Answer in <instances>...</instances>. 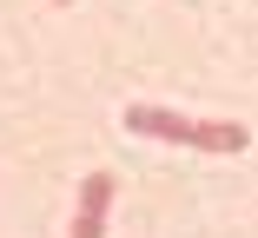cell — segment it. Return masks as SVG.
I'll use <instances>...</instances> for the list:
<instances>
[{
    "instance_id": "cell-4",
    "label": "cell",
    "mask_w": 258,
    "mask_h": 238,
    "mask_svg": "<svg viewBox=\"0 0 258 238\" xmlns=\"http://www.w3.org/2000/svg\"><path fill=\"white\" fill-rule=\"evenodd\" d=\"M53 7H73V0H53Z\"/></svg>"
},
{
    "instance_id": "cell-1",
    "label": "cell",
    "mask_w": 258,
    "mask_h": 238,
    "mask_svg": "<svg viewBox=\"0 0 258 238\" xmlns=\"http://www.w3.org/2000/svg\"><path fill=\"white\" fill-rule=\"evenodd\" d=\"M119 126H126V132H146V139H166V146H192V132H199V119L166 113V106H139V100L119 113Z\"/></svg>"
},
{
    "instance_id": "cell-2",
    "label": "cell",
    "mask_w": 258,
    "mask_h": 238,
    "mask_svg": "<svg viewBox=\"0 0 258 238\" xmlns=\"http://www.w3.org/2000/svg\"><path fill=\"white\" fill-rule=\"evenodd\" d=\"M106 212H113V172H86L80 179V212L67 238H106Z\"/></svg>"
},
{
    "instance_id": "cell-3",
    "label": "cell",
    "mask_w": 258,
    "mask_h": 238,
    "mask_svg": "<svg viewBox=\"0 0 258 238\" xmlns=\"http://www.w3.org/2000/svg\"><path fill=\"white\" fill-rule=\"evenodd\" d=\"M245 126L238 119H199V132H192V152H245Z\"/></svg>"
}]
</instances>
